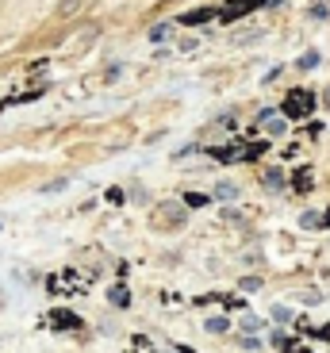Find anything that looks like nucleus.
Returning a JSON list of instances; mask_svg holds the SVG:
<instances>
[{"label": "nucleus", "mask_w": 330, "mask_h": 353, "mask_svg": "<svg viewBox=\"0 0 330 353\" xmlns=\"http://www.w3.org/2000/svg\"><path fill=\"white\" fill-rule=\"evenodd\" d=\"M50 323H54V327H77V319H73V315H54Z\"/></svg>", "instance_id": "9"}, {"label": "nucleus", "mask_w": 330, "mask_h": 353, "mask_svg": "<svg viewBox=\"0 0 330 353\" xmlns=\"http://www.w3.org/2000/svg\"><path fill=\"white\" fill-rule=\"evenodd\" d=\"M77 8H81V0H62V4H58V12H62V16H73Z\"/></svg>", "instance_id": "8"}, {"label": "nucleus", "mask_w": 330, "mask_h": 353, "mask_svg": "<svg viewBox=\"0 0 330 353\" xmlns=\"http://www.w3.org/2000/svg\"><path fill=\"white\" fill-rule=\"evenodd\" d=\"M207 330H212V334H223V330H227V319H212V323H207Z\"/></svg>", "instance_id": "10"}, {"label": "nucleus", "mask_w": 330, "mask_h": 353, "mask_svg": "<svg viewBox=\"0 0 330 353\" xmlns=\"http://www.w3.org/2000/svg\"><path fill=\"white\" fill-rule=\"evenodd\" d=\"M242 288L254 292V288H261V281H258V276H246V281H242Z\"/></svg>", "instance_id": "12"}, {"label": "nucleus", "mask_w": 330, "mask_h": 353, "mask_svg": "<svg viewBox=\"0 0 330 353\" xmlns=\"http://www.w3.org/2000/svg\"><path fill=\"white\" fill-rule=\"evenodd\" d=\"M112 303H119V307H123V303H127V292L116 288V292H112Z\"/></svg>", "instance_id": "13"}, {"label": "nucleus", "mask_w": 330, "mask_h": 353, "mask_svg": "<svg viewBox=\"0 0 330 353\" xmlns=\"http://www.w3.org/2000/svg\"><path fill=\"white\" fill-rule=\"evenodd\" d=\"M311 108H315V97H311V92H307V88H292L280 112H285L288 119H304V115H311Z\"/></svg>", "instance_id": "1"}, {"label": "nucleus", "mask_w": 330, "mask_h": 353, "mask_svg": "<svg viewBox=\"0 0 330 353\" xmlns=\"http://www.w3.org/2000/svg\"><path fill=\"white\" fill-rule=\"evenodd\" d=\"M322 223H327V227H330V212H327V219H322Z\"/></svg>", "instance_id": "15"}, {"label": "nucleus", "mask_w": 330, "mask_h": 353, "mask_svg": "<svg viewBox=\"0 0 330 353\" xmlns=\"http://www.w3.org/2000/svg\"><path fill=\"white\" fill-rule=\"evenodd\" d=\"M296 192H311V173H307V169L296 173Z\"/></svg>", "instance_id": "5"}, {"label": "nucleus", "mask_w": 330, "mask_h": 353, "mask_svg": "<svg viewBox=\"0 0 330 353\" xmlns=\"http://www.w3.org/2000/svg\"><path fill=\"white\" fill-rule=\"evenodd\" d=\"M322 104H327V108H330V88H327V92H322Z\"/></svg>", "instance_id": "14"}, {"label": "nucleus", "mask_w": 330, "mask_h": 353, "mask_svg": "<svg viewBox=\"0 0 330 353\" xmlns=\"http://www.w3.org/2000/svg\"><path fill=\"white\" fill-rule=\"evenodd\" d=\"M265 4H277V0H227V8H223V12H215V16L231 23V19H242L246 12H254V8H265Z\"/></svg>", "instance_id": "2"}, {"label": "nucleus", "mask_w": 330, "mask_h": 353, "mask_svg": "<svg viewBox=\"0 0 330 353\" xmlns=\"http://www.w3.org/2000/svg\"><path fill=\"white\" fill-rule=\"evenodd\" d=\"M315 65H319V54H315V50H307L304 58H300V70H315Z\"/></svg>", "instance_id": "7"}, {"label": "nucleus", "mask_w": 330, "mask_h": 353, "mask_svg": "<svg viewBox=\"0 0 330 353\" xmlns=\"http://www.w3.org/2000/svg\"><path fill=\"white\" fill-rule=\"evenodd\" d=\"M319 223H322V219H319V212H307V215H304V227H307V230L319 227Z\"/></svg>", "instance_id": "11"}, {"label": "nucleus", "mask_w": 330, "mask_h": 353, "mask_svg": "<svg viewBox=\"0 0 330 353\" xmlns=\"http://www.w3.org/2000/svg\"><path fill=\"white\" fill-rule=\"evenodd\" d=\"M261 181H265L269 188H285V173H280V169H265V176H261Z\"/></svg>", "instance_id": "4"}, {"label": "nucleus", "mask_w": 330, "mask_h": 353, "mask_svg": "<svg viewBox=\"0 0 330 353\" xmlns=\"http://www.w3.org/2000/svg\"><path fill=\"white\" fill-rule=\"evenodd\" d=\"M212 16H215V8H196V12H185L181 19H185V23H207Z\"/></svg>", "instance_id": "3"}, {"label": "nucleus", "mask_w": 330, "mask_h": 353, "mask_svg": "<svg viewBox=\"0 0 330 353\" xmlns=\"http://www.w3.org/2000/svg\"><path fill=\"white\" fill-rule=\"evenodd\" d=\"M215 196H219V200H234V196H238V188L223 181V185H215Z\"/></svg>", "instance_id": "6"}]
</instances>
